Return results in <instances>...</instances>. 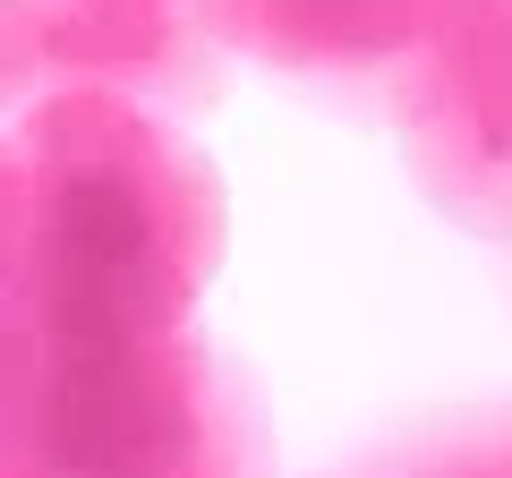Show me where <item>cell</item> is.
<instances>
[{"instance_id":"6da1fadb","label":"cell","mask_w":512,"mask_h":478,"mask_svg":"<svg viewBox=\"0 0 512 478\" xmlns=\"http://www.w3.org/2000/svg\"><path fill=\"white\" fill-rule=\"evenodd\" d=\"M0 180L9 342L111 350L188 333V308L222 274L231 205L171 111L120 94L18 103Z\"/></svg>"},{"instance_id":"7a4b0ae2","label":"cell","mask_w":512,"mask_h":478,"mask_svg":"<svg viewBox=\"0 0 512 478\" xmlns=\"http://www.w3.org/2000/svg\"><path fill=\"white\" fill-rule=\"evenodd\" d=\"M0 478H274V436L205 333L111 350L9 342Z\"/></svg>"},{"instance_id":"3957f363","label":"cell","mask_w":512,"mask_h":478,"mask_svg":"<svg viewBox=\"0 0 512 478\" xmlns=\"http://www.w3.org/2000/svg\"><path fill=\"white\" fill-rule=\"evenodd\" d=\"M402 171L453 231L512 248V0H470L384 103Z\"/></svg>"},{"instance_id":"277c9868","label":"cell","mask_w":512,"mask_h":478,"mask_svg":"<svg viewBox=\"0 0 512 478\" xmlns=\"http://www.w3.org/2000/svg\"><path fill=\"white\" fill-rule=\"evenodd\" d=\"M0 43L18 103L120 94L188 120L222 86V35L205 0H0Z\"/></svg>"},{"instance_id":"5b68a950","label":"cell","mask_w":512,"mask_h":478,"mask_svg":"<svg viewBox=\"0 0 512 478\" xmlns=\"http://www.w3.org/2000/svg\"><path fill=\"white\" fill-rule=\"evenodd\" d=\"M461 9L470 0H214V35L222 52L291 86L393 103V86L427 60V43Z\"/></svg>"},{"instance_id":"8992f818","label":"cell","mask_w":512,"mask_h":478,"mask_svg":"<svg viewBox=\"0 0 512 478\" xmlns=\"http://www.w3.org/2000/svg\"><path fill=\"white\" fill-rule=\"evenodd\" d=\"M393 461L410 478H512V402L419 427L410 444H393Z\"/></svg>"},{"instance_id":"52a82bcc","label":"cell","mask_w":512,"mask_h":478,"mask_svg":"<svg viewBox=\"0 0 512 478\" xmlns=\"http://www.w3.org/2000/svg\"><path fill=\"white\" fill-rule=\"evenodd\" d=\"M350 478H410V470H402L393 453H384V461H367V470H350Z\"/></svg>"},{"instance_id":"ba28073f","label":"cell","mask_w":512,"mask_h":478,"mask_svg":"<svg viewBox=\"0 0 512 478\" xmlns=\"http://www.w3.org/2000/svg\"><path fill=\"white\" fill-rule=\"evenodd\" d=\"M205 9H214V0H205Z\"/></svg>"}]
</instances>
